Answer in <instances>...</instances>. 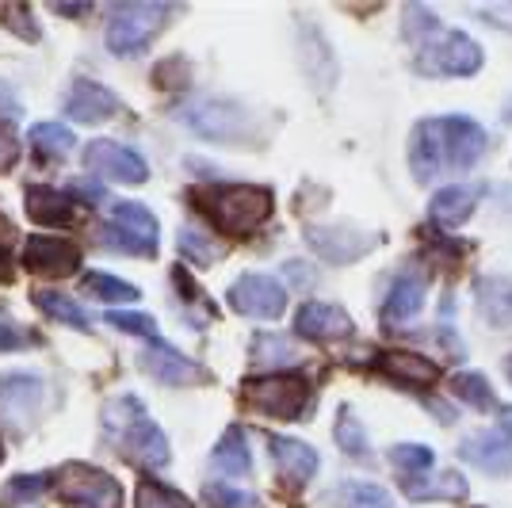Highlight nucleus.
I'll return each mask as SVG.
<instances>
[{"mask_svg":"<svg viewBox=\"0 0 512 508\" xmlns=\"http://www.w3.org/2000/svg\"><path fill=\"white\" fill-rule=\"evenodd\" d=\"M486 149V130L467 115L421 119L409 138V169L421 184L440 180L444 172L470 169Z\"/></svg>","mask_w":512,"mask_h":508,"instance_id":"f257e3e1","label":"nucleus"},{"mask_svg":"<svg viewBox=\"0 0 512 508\" xmlns=\"http://www.w3.org/2000/svg\"><path fill=\"white\" fill-rule=\"evenodd\" d=\"M104 428L115 444L130 455V463L142 466H165L169 463V440L157 424L146 417V409L138 398H115V402L104 409Z\"/></svg>","mask_w":512,"mask_h":508,"instance_id":"f03ea898","label":"nucleus"},{"mask_svg":"<svg viewBox=\"0 0 512 508\" xmlns=\"http://www.w3.org/2000/svg\"><path fill=\"white\" fill-rule=\"evenodd\" d=\"M207 211L214 214V222L230 237H249L256 233L268 214H272V191L253 188V184H234V188H218L207 195Z\"/></svg>","mask_w":512,"mask_h":508,"instance_id":"7ed1b4c3","label":"nucleus"},{"mask_svg":"<svg viewBox=\"0 0 512 508\" xmlns=\"http://www.w3.org/2000/svg\"><path fill=\"white\" fill-rule=\"evenodd\" d=\"M413 69L425 77H470L482 69V46L474 43L467 31L444 27L432 43L417 50Z\"/></svg>","mask_w":512,"mask_h":508,"instance_id":"20e7f679","label":"nucleus"},{"mask_svg":"<svg viewBox=\"0 0 512 508\" xmlns=\"http://www.w3.org/2000/svg\"><path fill=\"white\" fill-rule=\"evenodd\" d=\"M169 16V4H119V8H111V20H107V46L123 58L142 54L157 39V31L165 27Z\"/></svg>","mask_w":512,"mask_h":508,"instance_id":"39448f33","label":"nucleus"},{"mask_svg":"<svg viewBox=\"0 0 512 508\" xmlns=\"http://www.w3.org/2000/svg\"><path fill=\"white\" fill-rule=\"evenodd\" d=\"M245 398L283 421H295L310 405V382L299 375H264V379L245 382Z\"/></svg>","mask_w":512,"mask_h":508,"instance_id":"423d86ee","label":"nucleus"},{"mask_svg":"<svg viewBox=\"0 0 512 508\" xmlns=\"http://www.w3.org/2000/svg\"><path fill=\"white\" fill-rule=\"evenodd\" d=\"M58 489L65 501L81 508H123V489L119 482L85 463H69L58 470Z\"/></svg>","mask_w":512,"mask_h":508,"instance_id":"0eeeda50","label":"nucleus"},{"mask_svg":"<svg viewBox=\"0 0 512 508\" xmlns=\"http://www.w3.org/2000/svg\"><path fill=\"white\" fill-rule=\"evenodd\" d=\"M180 119L188 123V130H195L199 138H211V142L249 138V115L230 100H195L180 111Z\"/></svg>","mask_w":512,"mask_h":508,"instance_id":"6e6552de","label":"nucleus"},{"mask_svg":"<svg viewBox=\"0 0 512 508\" xmlns=\"http://www.w3.org/2000/svg\"><path fill=\"white\" fill-rule=\"evenodd\" d=\"M104 241H111V249H119V253L153 256L157 253V218L142 203H115Z\"/></svg>","mask_w":512,"mask_h":508,"instance_id":"1a4fd4ad","label":"nucleus"},{"mask_svg":"<svg viewBox=\"0 0 512 508\" xmlns=\"http://www.w3.org/2000/svg\"><path fill=\"white\" fill-rule=\"evenodd\" d=\"M306 241L318 249V256H325L329 264H352L367 256L383 237L367 230H352V226H310Z\"/></svg>","mask_w":512,"mask_h":508,"instance_id":"9d476101","label":"nucleus"},{"mask_svg":"<svg viewBox=\"0 0 512 508\" xmlns=\"http://www.w3.org/2000/svg\"><path fill=\"white\" fill-rule=\"evenodd\" d=\"M230 306L245 318L276 321L287 306V291L272 276H241L230 287Z\"/></svg>","mask_w":512,"mask_h":508,"instance_id":"9b49d317","label":"nucleus"},{"mask_svg":"<svg viewBox=\"0 0 512 508\" xmlns=\"http://www.w3.org/2000/svg\"><path fill=\"white\" fill-rule=\"evenodd\" d=\"M85 165L96 176L115 180V184H146V176H150L142 153L119 146V142H92L85 153Z\"/></svg>","mask_w":512,"mask_h":508,"instance_id":"f8f14e48","label":"nucleus"},{"mask_svg":"<svg viewBox=\"0 0 512 508\" xmlns=\"http://www.w3.org/2000/svg\"><path fill=\"white\" fill-rule=\"evenodd\" d=\"M23 264L35 272V276H73L77 264H81V249L73 241L62 237H27V249H23Z\"/></svg>","mask_w":512,"mask_h":508,"instance_id":"ddd939ff","label":"nucleus"},{"mask_svg":"<svg viewBox=\"0 0 512 508\" xmlns=\"http://www.w3.org/2000/svg\"><path fill=\"white\" fill-rule=\"evenodd\" d=\"M46 386L39 375H4L0 379V417L16 428H27L43 405Z\"/></svg>","mask_w":512,"mask_h":508,"instance_id":"4468645a","label":"nucleus"},{"mask_svg":"<svg viewBox=\"0 0 512 508\" xmlns=\"http://www.w3.org/2000/svg\"><path fill=\"white\" fill-rule=\"evenodd\" d=\"M295 333L306 340H341V337H352L356 325L333 302H306L299 314H295Z\"/></svg>","mask_w":512,"mask_h":508,"instance_id":"2eb2a0df","label":"nucleus"},{"mask_svg":"<svg viewBox=\"0 0 512 508\" xmlns=\"http://www.w3.org/2000/svg\"><path fill=\"white\" fill-rule=\"evenodd\" d=\"M65 111L73 123H104L111 115H119V96L96 81H73Z\"/></svg>","mask_w":512,"mask_h":508,"instance_id":"dca6fc26","label":"nucleus"},{"mask_svg":"<svg viewBox=\"0 0 512 508\" xmlns=\"http://www.w3.org/2000/svg\"><path fill=\"white\" fill-rule=\"evenodd\" d=\"M459 455H463L467 463L478 466V470H486V474H493V478H501V474H509L512 470V436H505V432L470 436V440H463Z\"/></svg>","mask_w":512,"mask_h":508,"instance_id":"f3484780","label":"nucleus"},{"mask_svg":"<svg viewBox=\"0 0 512 508\" xmlns=\"http://www.w3.org/2000/svg\"><path fill=\"white\" fill-rule=\"evenodd\" d=\"M146 371H150L153 379L169 382V386L207 382V371H203L195 360H188V356H180V352L169 348V344H153L150 352H146Z\"/></svg>","mask_w":512,"mask_h":508,"instance_id":"a211bd4d","label":"nucleus"},{"mask_svg":"<svg viewBox=\"0 0 512 508\" xmlns=\"http://www.w3.org/2000/svg\"><path fill=\"white\" fill-rule=\"evenodd\" d=\"M272 455H276L279 474L291 482V486H306L314 474H318V451L302 440H291V436H272Z\"/></svg>","mask_w":512,"mask_h":508,"instance_id":"6ab92c4d","label":"nucleus"},{"mask_svg":"<svg viewBox=\"0 0 512 508\" xmlns=\"http://www.w3.org/2000/svg\"><path fill=\"white\" fill-rule=\"evenodd\" d=\"M482 199V188L478 184H448L444 191L432 195L428 203V214L436 226H463L470 214H474V203Z\"/></svg>","mask_w":512,"mask_h":508,"instance_id":"aec40b11","label":"nucleus"},{"mask_svg":"<svg viewBox=\"0 0 512 508\" xmlns=\"http://www.w3.org/2000/svg\"><path fill=\"white\" fill-rule=\"evenodd\" d=\"M425 291H428V283L421 276H398L394 287H390V295H386L383 318L394 321V325L417 318L421 306H425Z\"/></svg>","mask_w":512,"mask_h":508,"instance_id":"412c9836","label":"nucleus"},{"mask_svg":"<svg viewBox=\"0 0 512 508\" xmlns=\"http://www.w3.org/2000/svg\"><path fill=\"white\" fill-rule=\"evenodd\" d=\"M406 486V497L413 501H463L467 497V478L459 474V470H440L436 478H406L402 482Z\"/></svg>","mask_w":512,"mask_h":508,"instance_id":"4be33fe9","label":"nucleus"},{"mask_svg":"<svg viewBox=\"0 0 512 508\" xmlns=\"http://www.w3.org/2000/svg\"><path fill=\"white\" fill-rule=\"evenodd\" d=\"M27 214L46 226H69L77 218V203L54 188H27Z\"/></svg>","mask_w":512,"mask_h":508,"instance_id":"5701e85b","label":"nucleus"},{"mask_svg":"<svg viewBox=\"0 0 512 508\" xmlns=\"http://www.w3.org/2000/svg\"><path fill=\"white\" fill-rule=\"evenodd\" d=\"M379 363H383V371L390 379L409 382V386H432L440 379V367L425 360V356H417V352H386Z\"/></svg>","mask_w":512,"mask_h":508,"instance_id":"b1692460","label":"nucleus"},{"mask_svg":"<svg viewBox=\"0 0 512 508\" xmlns=\"http://www.w3.org/2000/svg\"><path fill=\"white\" fill-rule=\"evenodd\" d=\"M211 466H214V474H222V478H245V474L253 470V463H249V444H245V432H241V428H230V432L218 440V447H214V455H211Z\"/></svg>","mask_w":512,"mask_h":508,"instance_id":"393cba45","label":"nucleus"},{"mask_svg":"<svg viewBox=\"0 0 512 508\" xmlns=\"http://www.w3.org/2000/svg\"><path fill=\"white\" fill-rule=\"evenodd\" d=\"M478 306L493 325H512V279L486 276L478 283Z\"/></svg>","mask_w":512,"mask_h":508,"instance_id":"a878e982","label":"nucleus"},{"mask_svg":"<svg viewBox=\"0 0 512 508\" xmlns=\"http://www.w3.org/2000/svg\"><path fill=\"white\" fill-rule=\"evenodd\" d=\"M451 390H455V398L470 409H478V413H493L497 409V398H493L490 382L482 379L478 371H459V375H451Z\"/></svg>","mask_w":512,"mask_h":508,"instance_id":"bb28decb","label":"nucleus"},{"mask_svg":"<svg viewBox=\"0 0 512 508\" xmlns=\"http://www.w3.org/2000/svg\"><path fill=\"white\" fill-rule=\"evenodd\" d=\"M333 505L341 508H394L390 493L375 482H341L333 493Z\"/></svg>","mask_w":512,"mask_h":508,"instance_id":"cd10ccee","label":"nucleus"},{"mask_svg":"<svg viewBox=\"0 0 512 508\" xmlns=\"http://www.w3.org/2000/svg\"><path fill=\"white\" fill-rule=\"evenodd\" d=\"M31 146L39 149V157H46V161H58L65 153H73L77 138L65 123H39L31 130Z\"/></svg>","mask_w":512,"mask_h":508,"instance_id":"c85d7f7f","label":"nucleus"},{"mask_svg":"<svg viewBox=\"0 0 512 508\" xmlns=\"http://www.w3.org/2000/svg\"><path fill=\"white\" fill-rule=\"evenodd\" d=\"M85 291L96 298H104V302H138V298H142V291H138L134 283L111 276V272H88Z\"/></svg>","mask_w":512,"mask_h":508,"instance_id":"c756f323","label":"nucleus"},{"mask_svg":"<svg viewBox=\"0 0 512 508\" xmlns=\"http://www.w3.org/2000/svg\"><path fill=\"white\" fill-rule=\"evenodd\" d=\"M35 306H39L43 314H50L54 321H62V325H73V329H88V325H92L81 306H73L69 298L54 295V291H35Z\"/></svg>","mask_w":512,"mask_h":508,"instance_id":"7c9ffc66","label":"nucleus"},{"mask_svg":"<svg viewBox=\"0 0 512 508\" xmlns=\"http://www.w3.org/2000/svg\"><path fill=\"white\" fill-rule=\"evenodd\" d=\"M440 31H444V23L436 20V12H428L425 4H409L406 8V39L417 46V50L432 43Z\"/></svg>","mask_w":512,"mask_h":508,"instance_id":"2f4dec72","label":"nucleus"},{"mask_svg":"<svg viewBox=\"0 0 512 508\" xmlns=\"http://www.w3.org/2000/svg\"><path fill=\"white\" fill-rule=\"evenodd\" d=\"M176 241H180V253L188 256V260H195L199 268H207V264H214L222 256V245H214V237H207L199 226H184Z\"/></svg>","mask_w":512,"mask_h":508,"instance_id":"473e14b6","label":"nucleus"},{"mask_svg":"<svg viewBox=\"0 0 512 508\" xmlns=\"http://www.w3.org/2000/svg\"><path fill=\"white\" fill-rule=\"evenodd\" d=\"M134 508H195L184 493H176V489L161 486V482H138L134 489Z\"/></svg>","mask_w":512,"mask_h":508,"instance_id":"72a5a7b5","label":"nucleus"},{"mask_svg":"<svg viewBox=\"0 0 512 508\" xmlns=\"http://www.w3.org/2000/svg\"><path fill=\"white\" fill-rule=\"evenodd\" d=\"M390 463L398 466L406 478H421L432 470V451L425 444H398L390 447Z\"/></svg>","mask_w":512,"mask_h":508,"instance_id":"f704fd0d","label":"nucleus"},{"mask_svg":"<svg viewBox=\"0 0 512 508\" xmlns=\"http://www.w3.org/2000/svg\"><path fill=\"white\" fill-rule=\"evenodd\" d=\"M253 360L260 367H283V363L295 360V348L287 344V337H276V333H260L253 344Z\"/></svg>","mask_w":512,"mask_h":508,"instance_id":"c9c22d12","label":"nucleus"},{"mask_svg":"<svg viewBox=\"0 0 512 508\" xmlns=\"http://www.w3.org/2000/svg\"><path fill=\"white\" fill-rule=\"evenodd\" d=\"M46 489V478L43 474H20V478H12L4 493H0V508H16V505H27V501H35V497H43Z\"/></svg>","mask_w":512,"mask_h":508,"instance_id":"e433bc0d","label":"nucleus"},{"mask_svg":"<svg viewBox=\"0 0 512 508\" xmlns=\"http://www.w3.org/2000/svg\"><path fill=\"white\" fill-rule=\"evenodd\" d=\"M337 444H341L348 455H360V459H367V455H371L367 432H363L360 421L352 417V409H341V417H337Z\"/></svg>","mask_w":512,"mask_h":508,"instance_id":"4c0bfd02","label":"nucleus"},{"mask_svg":"<svg viewBox=\"0 0 512 508\" xmlns=\"http://www.w3.org/2000/svg\"><path fill=\"white\" fill-rule=\"evenodd\" d=\"M207 501H211V508H260V497H256V493L237 489V486H218V482L207 486Z\"/></svg>","mask_w":512,"mask_h":508,"instance_id":"58836bf2","label":"nucleus"},{"mask_svg":"<svg viewBox=\"0 0 512 508\" xmlns=\"http://www.w3.org/2000/svg\"><path fill=\"white\" fill-rule=\"evenodd\" d=\"M107 321H111L115 329H123V333H134V337L150 340V348L161 344V340H157V325H153V318H146V314H123V310H115V314H107Z\"/></svg>","mask_w":512,"mask_h":508,"instance_id":"ea45409f","label":"nucleus"},{"mask_svg":"<svg viewBox=\"0 0 512 508\" xmlns=\"http://www.w3.org/2000/svg\"><path fill=\"white\" fill-rule=\"evenodd\" d=\"M31 344H35V333H31V329H23V325H16L8 314H0V352H23V348H31Z\"/></svg>","mask_w":512,"mask_h":508,"instance_id":"a19ab883","label":"nucleus"},{"mask_svg":"<svg viewBox=\"0 0 512 508\" xmlns=\"http://www.w3.org/2000/svg\"><path fill=\"white\" fill-rule=\"evenodd\" d=\"M4 20H8V27H16V35L27 39V43H35V39H39V27H35V20H31V12H27V8H8V12H4Z\"/></svg>","mask_w":512,"mask_h":508,"instance_id":"79ce46f5","label":"nucleus"},{"mask_svg":"<svg viewBox=\"0 0 512 508\" xmlns=\"http://www.w3.org/2000/svg\"><path fill=\"white\" fill-rule=\"evenodd\" d=\"M16 161H20V142H16L12 130L0 127V172L16 169Z\"/></svg>","mask_w":512,"mask_h":508,"instance_id":"37998d69","label":"nucleus"},{"mask_svg":"<svg viewBox=\"0 0 512 508\" xmlns=\"http://www.w3.org/2000/svg\"><path fill=\"white\" fill-rule=\"evenodd\" d=\"M283 276H287V283H291V287H299V291H306V287L314 283V272H310V264H302V260H291V264L283 268Z\"/></svg>","mask_w":512,"mask_h":508,"instance_id":"c03bdc74","label":"nucleus"},{"mask_svg":"<svg viewBox=\"0 0 512 508\" xmlns=\"http://www.w3.org/2000/svg\"><path fill=\"white\" fill-rule=\"evenodd\" d=\"M20 115H23V107H20V100L12 96V85L0 81V119H20Z\"/></svg>","mask_w":512,"mask_h":508,"instance_id":"a18cd8bd","label":"nucleus"},{"mask_svg":"<svg viewBox=\"0 0 512 508\" xmlns=\"http://www.w3.org/2000/svg\"><path fill=\"white\" fill-rule=\"evenodd\" d=\"M4 279H12V253L0 245V283H4Z\"/></svg>","mask_w":512,"mask_h":508,"instance_id":"49530a36","label":"nucleus"},{"mask_svg":"<svg viewBox=\"0 0 512 508\" xmlns=\"http://www.w3.org/2000/svg\"><path fill=\"white\" fill-rule=\"evenodd\" d=\"M58 12H62V16H85V12H92V8H88V4H77V8H69V4H58Z\"/></svg>","mask_w":512,"mask_h":508,"instance_id":"de8ad7c7","label":"nucleus"},{"mask_svg":"<svg viewBox=\"0 0 512 508\" xmlns=\"http://www.w3.org/2000/svg\"><path fill=\"white\" fill-rule=\"evenodd\" d=\"M501 428H505V436L512 432V409H505V413H501Z\"/></svg>","mask_w":512,"mask_h":508,"instance_id":"09e8293b","label":"nucleus"},{"mask_svg":"<svg viewBox=\"0 0 512 508\" xmlns=\"http://www.w3.org/2000/svg\"><path fill=\"white\" fill-rule=\"evenodd\" d=\"M505 375H509V382H512V356L505 360Z\"/></svg>","mask_w":512,"mask_h":508,"instance_id":"8fccbe9b","label":"nucleus"},{"mask_svg":"<svg viewBox=\"0 0 512 508\" xmlns=\"http://www.w3.org/2000/svg\"><path fill=\"white\" fill-rule=\"evenodd\" d=\"M0 459H4V444H0Z\"/></svg>","mask_w":512,"mask_h":508,"instance_id":"3c124183","label":"nucleus"}]
</instances>
